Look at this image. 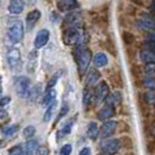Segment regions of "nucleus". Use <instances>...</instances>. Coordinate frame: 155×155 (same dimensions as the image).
<instances>
[{
  "mask_svg": "<svg viewBox=\"0 0 155 155\" xmlns=\"http://www.w3.org/2000/svg\"><path fill=\"white\" fill-rule=\"evenodd\" d=\"M91 51L87 48H82L78 49L77 51V63H78V70L81 75H84L85 71L87 70V67L91 62Z\"/></svg>",
  "mask_w": 155,
  "mask_h": 155,
  "instance_id": "obj_1",
  "label": "nucleus"
},
{
  "mask_svg": "<svg viewBox=\"0 0 155 155\" xmlns=\"http://www.w3.org/2000/svg\"><path fill=\"white\" fill-rule=\"evenodd\" d=\"M14 86H15L16 93L20 97H22V98H28L29 97V93H31V82H29V79L27 77H25V76L18 77L15 79Z\"/></svg>",
  "mask_w": 155,
  "mask_h": 155,
  "instance_id": "obj_2",
  "label": "nucleus"
},
{
  "mask_svg": "<svg viewBox=\"0 0 155 155\" xmlns=\"http://www.w3.org/2000/svg\"><path fill=\"white\" fill-rule=\"evenodd\" d=\"M23 38V25L21 21H18L15 22L8 31V39L9 41L13 43V45H16L19 42H21V40Z\"/></svg>",
  "mask_w": 155,
  "mask_h": 155,
  "instance_id": "obj_3",
  "label": "nucleus"
},
{
  "mask_svg": "<svg viewBox=\"0 0 155 155\" xmlns=\"http://www.w3.org/2000/svg\"><path fill=\"white\" fill-rule=\"evenodd\" d=\"M121 143L118 139H110L101 145V149L104 155H113L119 152Z\"/></svg>",
  "mask_w": 155,
  "mask_h": 155,
  "instance_id": "obj_4",
  "label": "nucleus"
},
{
  "mask_svg": "<svg viewBox=\"0 0 155 155\" xmlns=\"http://www.w3.org/2000/svg\"><path fill=\"white\" fill-rule=\"evenodd\" d=\"M64 42L68 45V46H75L77 45L81 40V33L77 28H74V27H69L65 33H64Z\"/></svg>",
  "mask_w": 155,
  "mask_h": 155,
  "instance_id": "obj_5",
  "label": "nucleus"
},
{
  "mask_svg": "<svg viewBox=\"0 0 155 155\" xmlns=\"http://www.w3.org/2000/svg\"><path fill=\"white\" fill-rule=\"evenodd\" d=\"M110 93V87L107 85L106 82H101L96 90H94V101H96V104H99L101 101H104Z\"/></svg>",
  "mask_w": 155,
  "mask_h": 155,
  "instance_id": "obj_6",
  "label": "nucleus"
},
{
  "mask_svg": "<svg viewBox=\"0 0 155 155\" xmlns=\"http://www.w3.org/2000/svg\"><path fill=\"white\" fill-rule=\"evenodd\" d=\"M117 130V123L114 120H107L105 121L101 128V139H107L110 138Z\"/></svg>",
  "mask_w": 155,
  "mask_h": 155,
  "instance_id": "obj_7",
  "label": "nucleus"
},
{
  "mask_svg": "<svg viewBox=\"0 0 155 155\" xmlns=\"http://www.w3.org/2000/svg\"><path fill=\"white\" fill-rule=\"evenodd\" d=\"M49 36H50V33L48 29H41L38 31L35 40H34V47L36 49H40L43 46H46L47 42L49 41Z\"/></svg>",
  "mask_w": 155,
  "mask_h": 155,
  "instance_id": "obj_8",
  "label": "nucleus"
},
{
  "mask_svg": "<svg viewBox=\"0 0 155 155\" xmlns=\"http://www.w3.org/2000/svg\"><path fill=\"white\" fill-rule=\"evenodd\" d=\"M138 28L142 31H147L150 33H155V21L150 18H142L137 22Z\"/></svg>",
  "mask_w": 155,
  "mask_h": 155,
  "instance_id": "obj_9",
  "label": "nucleus"
},
{
  "mask_svg": "<svg viewBox=\"0 0 155 155\" xmlns=\"http://www.w3.org/2000/svg\"><path fill=\"white\" fill-rule=\"evenodd\" d=\"M25 9V1L23 0H9L8 4V12L11 14H20Z\"/></svg>",
  "mask_w": 155,
  "mask_h": 155,
  "instance_id": "obj_10",
  "label": "nucleus"
},
{
  "mask_svg": "<svg viewBox=\"0 0 155 155\" xmlns=\"http://www.w3.org/2000/svg\"><path fill=\"white\" fill-rule=\"evenodd\" d=\"M41 18V12L39 9H33L28 13V15L26 18V21H27V27L31 29L34 27V25L38 22Z\"/></svg>",
  "mask_w": 155,
  "mask_h": 155,
  "instance_id": "obj_11",
  "label": "nucleus"
},
{
  "mask_svg": "<svg viewBox=\"0 0 155 155\" xmlns=\"http://www.w3.org/2000/svg\"><path fill=\"white\" fill-rule=\"evenodd\" d=\"M113 114H114V107L106 104L105 106H103V107L99 110V112H98V119H99V120H107V119L111 118Z\"/></svg>",
  "mask_w": 155,
  "mask_h": 155,
  "instance_id": "obj_12",
  "label": "nucleus"
},
{
  "mask_svg": "<svg viewBox=\"0 0 155 155\" xmlns=\"http://www.w3.org/2000/svg\"><path fill=\"white\" fill-rule=\"evenodd\" d=\"M7 61L8 64L13 68V67H16L19 62H20V50L19 49H12L9 50V53L7 54Z\"/></svg>",
  "mask_w": 155,
  "mask_h": 155,
  "instance_id": "obj_13",
  "label": "nucleus"
},
{
  "mask_svg": "<svg viewBox=\"0 0 155 155\" xmlns=\"http://www.w3.org/2000/svg\"><path fill=\"white\" fill-rule=\"evenodd\" d=\"M101 78V72L97 71L96 69H91L89 71L87 76H86L85 83L86 85H92V84H96L98 82V79Z\"/></svg>",
  "mask_w": 155,
  "mask_h": 155,
  "instance_id": "obj_14",
  "label": "nucleus"
},
{
  "mask_svg": "<svg viewBox=\"0 0 155 155\" xmlns=\"http://www.w3.org/2000/svg\"><path fill=\"white\" fill-rule=\"evenodd\" d=\"M38 147H39V143L36 140H29L26 142L25 145V155H33L36 150H38Z\"/></svg>",
  "mask_w": 155,
  "mask_h": 155,
  "instance_id": "obj_15",
  "label": "nucleus"
},
{
  "mask_svg": "<svg viewBox=\"0 0 155 155\" xmlns=\"http://www.w3.org/2000/svg\"><path fill=\"white\" fill-rule=\"evenodd\" d=\"M120 101H121V94H120V92H118V91L107 96V98H106V104L113 106V107L118 106L120 104Z\"/></svg>",
  "mask_w": 155,
  "mask_h": 155,
  "instance_id": "obj_16",
  "label": "nucleus"
},
{
  "mask_svg": "<svg viewBox=\"0 0 155 155\" xmlns=\"http://www.w3.org/2000/svg\"><path fill=\"white\" fill-rule=\"evenodd\" d=\"M93 62H94V65H96L97 68L105 67V65L107 64V56L104 54V53H98V54L94 55Z\"/></svg>",
  "mask_w": 155,
  "mask_h": 155,
  "instance_id": "obj_17",
  "label": "nucleus"
},
{
  "mask_svg": "<svg viewBox=\"0 0 155 155\" xmlns=\"http://www.w3.org/2000/svg\"><path fill=\"white\" fill-rule=\"evenodd\" d=\"M76 0H57V6L61 11H69L75 7Z\"/></svg>",
  "mask_w": 155,
  "mask_h": 155,
  "instance_id": "obj_18",
  "label": "nucleus"
},
{
  "mask_svg": "<svg viewBox=\"0 0 155 155\" xmlns=\"http://www.w3.org/2000/svg\"><path fill=\"white\" fill-rule=\"evenodd\" d=\"M98 133H99V130H98L97 124L96 123H90L89 126H87V130H86L87 138H90L91 140H94L98 137Z\"/></svg>",
  "mask_w": 155,
  "mask_h": 155,
  "instance_id": "obj_19",
  "label": "nucleus"
},
{
  "mask_svg": "<svg viewBox=\"0 0 155 155\" xmlns=\"http://www.w3.org/2000/svg\"><path fill=\"white\" fill-rule=\"evenodd\" d=\"M56 94H57V93H56V90H54V89L47 90L46 96H45V98H43V105H45V106L50 105V104L56 99Z\"/></svg>",
  "mask_w": 155,
  "mask_h": 155,
  "instance_id": "obj_20",
  "label": "nucleus"
},
{
  "mask_svg": "<svg viewBox=\"0 0 155 155\" xmlns=\"http://www.w3.org/2000/svg\"><path fill=\"white\" fill-rule=\"evenodd\" d=\"M18 131H19V125L13 124V125L7 126V127H5V128L2 130V134H4L6 138H11V137H13L14 134H16Z\"/></svg>",
  "mask_w": 155,
  "mask_h": 155,
  "instance_id": "obj_21",
  "label": "nucleus"
},
{
  "mask_svg": "<svg viewBox=\"0 0 155 155\" xmlns=\"http://www.w3.org/2000/svg\"><path fill=\"white\" fill-rule=\"evenodd\" d=\"M57 107V101H54L50 105H48V109H47L46 113H45V116H43V121L47 123V121H49L50 119H51V116H53V113H54V111L56 110Z\"/></svg>",
  "mask_w": 155,
  "mask_h": 155,
  "instance_id": "obj_22",
  "label": "nucleus"
},
{
  "mask_svg": "<svg viewBox=\"0 0 155 155\" xmlns=\"http://www.w3.org/2000/svg\"><path fill=\"white\" fill-rule=\"evenodd\" d=\"M74 123H75V120H74V119H70L69 121L62 127V130L58 132V137L68 135V134L71 132V128H72V126H74Z\"/></svg>",
  "mask_w": 155,
  "mask_h": 155,
  "instance_id": "obj_23",
  "label": "nucleus"
},
{
  "mask_svg": "<svg viewBox=\"0 0 155 155\" xmlns=\"http://www.w3.org/2000/svg\"><path fill=\"white\" fill-rule=\"evenodd\" d=\"M141 60L145 63H155V55L147 51V50H142L141 51Z\"/></svg>",
  "mask_w": 155,
  "mask_h": 155,
  "instance_id": "obj_24",
  "label": "nucleus"
},
{
  "mask_svg": "<svg viewBox=\"0 0 155 155\" xmlns=\"http://www.w3.org/2000/svg\"><path fill=\"white\" fill-rule=\"evenodd\" d=\"M62 71H58V72H56L53 77L49 79V82H48V84H47V90H49V89H53L55 85H56V83H57V81H58V78L61 77V74Z\"/></svg>",
  "mask_w": 155,
  "mask_h": 155,
  "instance_id": "obj_25",
  "label": "nucleus"
},
{
  "mask_svg": "<svg viewBox=\"0 0 155 155\" xmlns=\"http://www.w3.org/2000/svg\"><path fill=\"white\" fill-rule=\"evenodd\" d=\"M36 132V130H35V127L34 126H27V127H25V130H23V137L26 138V139H31L34 137V134Z\"/></svg>",
  "mask_w": 155,
  "mask_h": 155,
  "instance_id": "obj_26",
  "label": "nucleus"
},
{
  "mask_svg": "<svg viewBox=\"0 0 155 155\" xmlns=\"http://www.w3.org/2000/svg\"><path fill=\"white\" fill-rule=\"evenodd\" d=\"M146 75L152 78H155V63H147L145 67Z\"/></svg>",
  "mask_w": 155,
  "mask_h": 155,
  "instance_id": "obj_27",
  "label": "nucleus"
},
{
  "mask_svg": "<svg viewBox=\"0 0 155 155\" xmlns=\"http://www.w3.org/2000/svg\"><path fill=\"white\" fill-rule=\"evenodd\" d=\"M145 50H147L149 53H152V54L155 55V42L154 41H152V40H148L145 42Z\"/></svg>",
  "mask_w": 155,
  "mask_h": 155,
  "instance_id": "obj_28",
  "label": "nucleus"
},
{
  "mask_svg": "<svg viewBox=\"0 0 155 155\" xmlns=\"http://www.w3.org/2000/svg\"><path fill=\"white\" fill-rule=\"evenodd\" d=\"M90 101H91V92L89 89H85L83 92V104L85 107L90 104Z\"/></svg>",
  "mask_w": 155,
  "mask_h": 155,
  "instance_id": "obj_29",
  "label": "nucleus"
},
{
  "mask_svg": "<svg viewBox=\"0 0 155 155\" xmlns=\"http://www.w3.org/2000/svg\"><path fill=\"white\" fill-rule=\"evenodd\" d=\"M123 40H124V42L126 45H132L133 42H134V36H133L131 33H128V31H125L124 34H123Z\"/></svg>",
  "mask_w": 155,
  "mask_h": 155,
  "instance_id": "obj_30",
  "label": "nucleus"
},
{
  "mask_svg": "<svg viewBox=\"0 0 155 155\" xmlns=\"http://www.w3.org/2000/svg\"><path fill=\"white\" fill-rule=\"evenodd\" d=\"M71 152H72V146L69 145V143H67V145H64V146L61 148L60 155H70Z\"/></svg>",
  "mask_w": 155,
  "mask_h": 155,
  "instance_id": "obj_31",
  "label": "nucleus"
},
{
  "mask_svg": "<svg viewBox=\"0 0 155 155\" xmlns=\"http://www.w3.org/2000/svg\"><path fill=\"white\" fill-rule=\"evenodd\" d=\"M22 154V148L21 146H14L13 148L9 149L8 155H21Z\"/></svg>",
  "mask_w": 155,
  "mask_h": 155,
  "instance_id": "obj_32",
  "label": "nucleus"
},
{
  "mask_svg": "<svg viewBox=\"0 0 155 155\" xmlns=\"http://www.w3.org/2000/svg\"><path fill=\"white\" fill-rule=\"evenodd\" d=\"M145 85L147 86V87H149L150 90H155V78H152V77L147 78L145 81Z\"/></svg>",
  "mask_w": 155,
  "mask_h": 155,
  "instance_id": "obj_33",
  "label": "nucleus"
},
{
  "mask_svg": "<svg viewBox=\"0 0 155 155\" xmlns=\"http://www.w3.org/2000/svg\"><path fill=\"white\" fill-rule=\"evenodd\" d=\"M68 110H69L68 105H65V104H64V105H63V107L61 109V112H60V114H58V117H57V120H56V121H58L63 116H65V114L68 113Z\"/></svg>",
  "mask_w": 155,
  "mask_h": 155,
  "instance_id": "obj_34",
  "label": "nucleus"
},
{
  "mask_svg": "<svg viewBox=\"0 0 155 155\" xmlns=\"http://www.w3.org/2000/svg\"><path fill=\"white\" fill-rule=\"evenodd\" d=\"M146 98H147V101L155 104V93H153V92L147 93V94H146Z\"/></svg>",
  "mask_w": 155,
  "mask_h": 155,
  "instance_id": "obj_35",
  "label": "nucleus"
},
{
  "mask_svg": "<svg viewBox=\"0 0 155 155\" xmlns=\"http://www.w3.org/2000/svg\"><path fill=\"white\" fill-rule=\"evenodd\" d=\"M9 101H11L9 97H2V98H0V106L7 105V104H9Z\"/></svg>",
  "mask_w": 155,
  "mask_h": 155,
  "instance_id": "obj_36",
  "label": "nucleus"
},
{
  "mask_svg": "<svg viewBox=\"0 0 155 155\" xmlns=\"http://www.w3.org/2000/svg\"><path fill=\"white\" fill-rule=\"evenodd\" d=\"M79 155H91V148L84 147L81 152H79Z\"/></svg>",
  "mask_w": 155,
  "mask_h": 155,
  "instance_id": "obj_37",
  "label": "nucleus"
},
{
  "mask_svg": "<svg viewBox=\"0 0 155 155\" xmlns=\"http://www.w3.org/2000/svg\"><path fill=\"white\" fill-rule=\"evenodd\" d=\"M6 118H8V112L6 110L0 109V120H4V119H6Z\"/></svg>",
  "mask_w": 155,
  "mask_h": 155,
  "instance_id": "obj_38",
  "label": "nucleus"
},
{
  "mask_svg": "<svg viewBox=\"0 0 155 155\" xmlns=\"http://www.w3.org/2000/svg\"><path fill=\"white\" fill-rule=\"evenodd\" d=\"M40 150L42 152V153H41V155H47V154H48V150H47V149L45 147L40 148Z\"/></svg>",
  "mask_w": 155,
  "mask_h": 155,
  "instance_id": "obj_39",
  "label": "nucleus"
},
{
  "mask_svg": "<svg viewBox=\"0 0 155 155\" xmlns=\"http://www.w3.org/2000/svg\"><path fill=\"white\" fill-rule=\"evenodd\" d=\"M152 11H153V13L155 14V1L152 2Z\"/></svg>",
  "mask_w": 155,
  "mask_h": 155,
  "instance_id": "obj_40",
  "label": "nucleus"
},
{
  "mask_svg": "<svg viewBox=\"0 0 155 155\" xmlns=\"http://www.w3.org/2000/svg\"><path fill=\"white\" fill-rule=\"evenodd\" d=\"M1 92H2V87H1V85H0V96H1Z\"/></svg>",
  "mask_w": 155,
  "mask_h": 155,
  "instance_id": "obj_41",
  "label": "nucleus"
},
{
  "mask_svg": "<svg viewBox=\"0 0 155 155\" xmlns=\"http://www.w3.org/2000/svg\"><path fill=\"white\" fill-rule=\"evenodd\" d=\"M1 81H2V77H1V76H0V84H1Z\"/></svg>",
  "mask_w": 155,
  "mask_h": 155,
  "instance_id": "obj_42",
  "label": "nucleus"
}]
</instances>
